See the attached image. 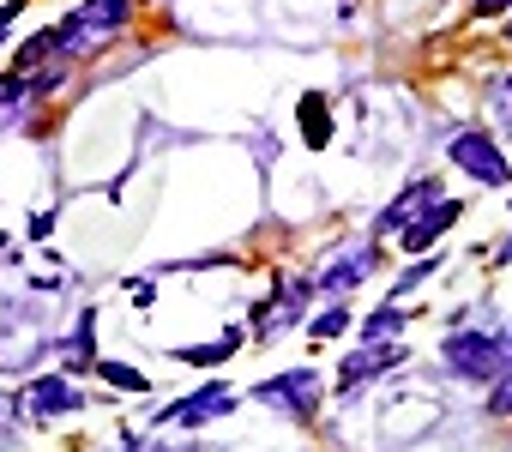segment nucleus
Instances as JSON below:
<instances>
[{
    "mask_svg": "<svg viewBox=\"0 0 512 452\" xmlns=\"http://www.w3.org/2000/svg\"><path fill=\"white\" fill-rule=\"evenodd\" d=\"M434 205H440V181H434V175L410 181V187H404V193H398L380 217H374V242H380V236H404L410 223H416L422 211H434Z\"/></svg>",
    "mask_w": 512,
    "mask_h": 452,
    "instance_id": "nucleus-5",
    "label": "nucleus"
},
{
    "mask_svg": "<svg viewBox=\"0 0 512 452\" xmlns=\"http://www.w3.org/2000/svg\"><path fill=\"white\" fill-rule=\"evenodd\" d=\"M404 320H410V308H380V314H368V320H362V344H398Z\"/></svg>",
    "mask_w": 512,
    "mask_h": 452,
    "instance_id": "nucleus-13",
    "label": "nucleus"
},
{
    "mask_svg": "<svg viewBox=\"0 0 512 452\" xmlns=\"http://www.w3.org/2000/svg\"><path fill=\"white\" fill-rule=\"evenodd\" d=\"M229 410H235V392H229V386H199V392L175 398L169 410H157V422H181V428H199V422H217V416H229Z\"/></svg>",
    "mask_w": 512,
    "mask_h": 452,
    "instance_id": "nucleus-8",
    "label": "nucleus"
},
{
    "mask_svg": "<svg viewBox=\"0 0 512 452\" xmlns=\"http://www.w3.org/2000/svg\"><path fill=\"white\" fill-rule=\"evenodd\" d=\"M404 344H368L362 356H350L344 362V386H356V380H368V374H392V368H404Z\"/></svg>",
    "mask_w": 512,
    "mask_h": 452,
    "instance_id": "nucleus-10",
    "label": "nucleus"
},
{
    "mask_svg": "<svg viewBox=\"0 0 512 452\" xmlns=\"http://www.w3.org/2000/svg\"><path fill=\"white\" fill-rule=\"evenodd\" d=\"M452 169H458V175H470L476 187H506V181H512L506 151H500V145H494V133H482V127H470V133H458V139H452Z\"/></svg>",
    "mask_w": 512,
    "mask_h": 452,
    "instance_id": "nucleus-3",
    "label": "nucleus"
},
{
    "mask_svg": "<svg viewBox=\"0 0 512 452\" xmlns=\"http://www.w3.org/2000/svg\"><path fill=\"white\" fill-rule=\"evenodd\" d=\"M49 230H55V217H49V211H31V236H37V242H43V236H49Z\"/></svg>",
    "mask_w": 512,
    "mask_h": 452,
    "instance_id": "nucleus-19",
    "label": "nucleus"
},
{
    "mask_svg": "<svg viewBox=\"0 0 512 452\" xmlns=\"http://www.w3.org/2000/svg\"><path fill=\"white\" fill-rule=\"evenodd\" d=\"M488 410H494V416H512V374H506V380H494V398H488Z\"/></svg>",
    "mask_w": 512,
    "mask_h": 452,
    "instance_id": "nucleus-17",
    "label": "nucleus"
},
{
    "mask_svg": "<svg viewBox=\"0 0 512 452\" xmlns=\"http://www.w3.org/2000/svg\"><path fill=\"white\" fill-rule=\"evenodd\" d=\"M344 332H350V314H344V308H326V314H314V320H308V338H314V344L344 338Z\"/></svg>",
    "mask_w": 512,
    "mask_h": 452,
    "instance_id": "nucleus-15",
    "label": "nucleus"
},
{
    "mask_svg": "<svg viewBox=\"0 0 512 452\" xmlns=\"http://www.w3.org/2000/svg\"><path fill=\"white\" fill-rule=\"evenodd\" d=\"M506 37H512V19H506Z\"/></svg>",
    "mask_w": 512,
    "mask_h": 452,
    "instance_id": "nucleus-23",
    "label": "nucleus"
},
{
    "mask_svg": "<svg viewBox=\"0 0 512 452\" xmlns=\"http://www.w3.org/2000/svg\"><path fill=\"white\" fill-rule=\"evenodd\" d=\"M446 368L464 374V380H506L512 374V332H494V326H476V332H452L446 338Z\"/></svg>",
    "mask_w": 512,
    "mask_h": 452,
    "instance_id": "nucleus-1",
    "label": "nucleus"
},
{
    "mask_svg": "<svg viewBox=\"0 0 512 452\" xmlns=\"http://www.w3.org/2000/svg\"><path fill=\"white\" fill-rule=\"evenodd\" d=\"M494 266H512V236L500 242V260H494Z\"/></svg>",
    "mask_w": 512,
    "mask_h": 452,
    "instance_id": "nucleus-21",
    "label": "nucleus"
},
{
    "mask_svg": "<svg viewBox=\"0 0 512 452\" xmlns=\"http://www.w3.org/2000/svg\"><path fill=\"white\" fill-rule=\"evenodd\" d=\"M19 410H25V416H73V410H85V392H79L67 374H37V380L19 392Z\"/></svg>",
    "mask_w": 512,
    "mask_h": 452,
    "instance_id": "nucleus-6",
    "label": "nucleus"
},
{
    "mask_svg": "<svg viewBox=\"0 0 512 452\" xmlns=\"http://www.w3.org/2000/svg\"><path fill=\"white\" fill-rule=\"evenodd\" d=\"M302 133H308V151H326V139H332V109H326L320 91L302 97Z\"/></svg>",
    "mask_w": 512,
    "mask_h": 452,
    "instance_id": "nucleus-12",
    "label": "nucleus"
},
{
    "mask_svg": "<svg viewBox=\"0 0 512 452\" xmlns=\"http://www.w3.org/2000/svg\"><path fill=\"white\" fill-rule=\"evenodd\" d=\"M97 374H103L109 386H121V392H145V386H151V380H145V374H139L133 362H109V356L97 362Z\"/></svg>",
    "mask_w": 512,
    "mask_h": 452,
    "instance_id": "nucleus-14",
    "label": "nucleus"
},
{
    "mask_svg": "<svg viewBox=\"0 0 512 452\" xmlns=\"http://www.w3.org/2000/svg\"><path fill=\"white\" fill-rule=\"evenodd\" d=\"M434 272H440V260H422V266H410V272L398 278V290H416V284H422V278H434Z\"/></svg>",
    "mask_w": 512,
    "mask_h": 452,
    "instance_id": "nucleus-18",
    "label": "nucleus"
},
{
    "mask_svg": "<svg viewBox=\"0 0 512 452\" xmlns=\"http://www.w3.org/2000/svg\"><path fill=\"white\" fill-rule=\"evenodd\" d=\"M458 211H464L458 199H440L434 211H422V217L410 223V230H404V248H410V254H428V248H434V242L452 230V223H458Z\"/></svg>",
    "mask_w": 512,
    "mask_h": 452,
    "instance_id": "nucleus-9",
    "label": "nucleus"
},
{
    "mask_svg": "<svg viewBox=\"0 0 512 452\" xmlns=\"http://www.w3.org/2000/svg\"><path fill=\"white\" fill-rule=\"evenodd\" d=\"M127 19H133V0H85V7H73V13L55 25V31H61V61H73L79 49L115 37Z\"/></svg>",
    "mask_w": 512,
    "mask_h": 452,
    "instance_id": "nucleus-2",
    "label": "nucleus"
},
{
    "mask_svg": "<svg viewBox=\"0 0 512 452\" xmlns=\"http://www.w3.org/2000/svg\"><path fill=\"white\" fill-rule=\"evenodd\" d=\"M19 13H25V7H19V0H13V7H0V37H7V31H13V19H19Z\"/></svg>",
    "mask_w": 512,
    "mask_h": 452,
    "instance_id": "nucleus-20",
    "label": "nucleus"
},
{
    "mask_svg": "<svg viewBox=\"0 0 512 452\" xmlns=\"http://www.w3.org/2000/svg\"><path fill=\"white\" fill-rule=\"evenodd\" d=\"M0 416H7V398H0Z\"/></svg>",
    "mask_w": 512,
    "mask_h": 452,
    "instance_id": "nucleus-22",
    "label": "nucleus"
},
{
    "mask_svg": "<svg viewBox=\"0 0 512 452\" xmlns=\"http://www.w3.org/2000/svg\"><path fill=\"white\" fill-rule=\"evenodd\" d=\"M494 115H500V133L512 139V73L494 79Z\"/></svg>",
    "mask_w": 512,
    "mask_h": 452,
    "instance_id": "nucleus-16",
    "label": "nucleus"
},
{
    "mask_svg": "<svg viewBox=\"0 0 512 452\" xmlns=\"http://www.w3.org/2000/svg\"><path fill=\"white\" fill-rule=\"evenodd\" d=\"M253 398L272 404V410H290V416H314V404H320V368H290L278 380H260Z\"/></svg>",
    "mask_w": 512,
    "mask_h": 452,
    "instance_id": "nucleus-4",
    "label": "nucleus"
},
{
    "mask_svg": "<svg viewBox=\"0 0 512 452\" xmlns=\"http://www.w3.org/2000/svg\"><path fill=\"white\" fill-rule=\"evenodd\" d=\"M374 272H380V242L368 236V242H356V248L332 254V266H320V278H314V284L338 296V290H356V284H362V278H374Z\"/></svg>",
    "mask_w": 512,
    "mask_h": 452,
    "instance_id": "nucleus-7",
    "label": "nucleus"
},
{
    "mask_svg": "<svg viewBox=\"0 0 512 452\" xmlns=\"http://www.w3.org/2000/svg\"><path fill=\"white\" fill-rule=\"evenodd\" d=\"M235 350H241V332H223L217 344H181L175 362H187V368H217V362H229Z\"/></svg>",
    "mask_w": 512,
    "mask_h": 452,
    "instance_id": "nucleus-11",
    "label": "nucleus"
}]
</instances>
